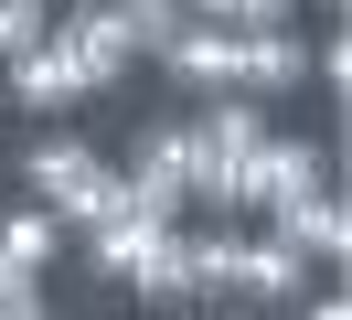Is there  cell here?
I'll use <instances>...</instances> for the list:
<instances>
[{"instance_id":"1","label":"cell","mask_w":352,"mask_h":320,"mask_svg":"<svg viewBox=\"0 0 352 320\" xmlns=\"http://www.w3.org/2000/svg\"><path fill=\"white\" fill-rule=\"evenodd\" d=\"M192 299H214V310H267V299H309V256H299V246H278V235L203 224V235H192Z\"/></svg>"},{"instance_id":"2","label":"cell","mask_w":352,"mask_h":320,"mask_svg":"<svg viewBox=\"0 0 352 320\" xmlns=\"http://www.w3.org/2000/svg\"><path fill=\"white\" fill-rule=\"evenodd\" d=\"M75 246H86V267L107 277V288H129V299H192V235L182 224L107 213V224H86Z\"/></svg>"},{"instance_id":"3","label":"cell","mask_w":352,"mask_h":320,"mask_svg":"<svg viewBox=\"0 0 352 320\" xmlns=\"http://www.w3.org/2000/svg\"><path fill=\"white\" fill-rule=\"evenodd\" d=\"M118 182H129V213L182 224V213H192V149H182V118L139 128V139H129V160H118Z\"/></svg>"},{"instance_id":"4","label":"cell","mask_w":352,"mask_h":320,"mask_svg":"<svg viewBox=\"0 0 352 320\" xmlns=\"http://www.w3.org/2000/svg\"><path fill=\"white\" fill-rule=\"evenodd\" d=\"M86 96H96V75H86V54H75L65 32H43L32 54H11V64H0V107L65 118V107H86Z\"/></svg>"},{"instance_id":"5","label":"cell","mask_w":352,"mask_h":320,"mask_svg":"<svg viewBox=\"0 0 352 320\" xmlns=\"http://www.w3.org/2000/svg\"><path fill=\"white\" fill-rule=\"evenodd\" d=\"M267 235L278 246H299L320 277H342V256H352V203H342V182H320V192H288V203H267Z\"/></svg>"},{"instance_id":"6","label":"cell","mask_w":352,"mask_h":320,"mask_svg":"<svg viewBox=\"0 0 352 320\" xmlns=\"http://www.w3.org/2000/svg\"><path fill=\"white\" fill-rule=\"evenodd\" d=\"M320 182H342L331 139L309 149V139H278V128H267V139H256V160H245V182H235V213H267V203H288V192H320Z\"/></svg>"},{"instance_id":"7","label":"cell","mask_w":352,"mask_h":320,"mask_svg":"<svg viewBox=\"0 0 352 320\" xmlns=\"http://www.w3.org/2000/svg\"><path fill=\"white\" fill-rule=\"evenodd\" d=\"M54 32L86 54L96 96H118V85L139 75V32H129V11H118V0H65V11H54Z\"/></svg>"},{"instance_id":"8","label":"cell","mask_w":352,"mask_h":320,"mask_svg":"<svg viewBox=\"0 0 352 320\" xmlns=\"http://www.w3.org/2000/svg\"><path fill=\"white\" fill-rule=\"evenodd\" d=\"M75 235H65V213L54 203H11L0 213V267H22V277H54V256H65Z\"/></svg>"},{"instance_id":"9","label":"cell","mask_w":352,"mask_h":320,"mask_svg":"<svg viewBox=\"0 0 352 320\" xmlns=\"http://www.w3.org/2000/svg\"><path fill=\"white\" fill-rule=\"evenodd\" d=\"M299 85H309V43L299 32H245V85H235V96H299Z\"/></svg>"},{"instance_id":"10","label":"cell","mask_w":352,"mask_h":320,"mask_svg":"<svg viewBox=\"0 0 352 320\" xmlns=\"http://www.w3.org/2000/svg\"><path fill=\"white\" fill-rule=\"evenodd\" d=\"M309 75H320V107H352V32H342V21H320V43H309Z\"/></svg>"},{"instance_id":"11","label":"cell","mask_w":352,"mask_h":320,"mask_svg":"<svg viewBox=\"0 0 352 320\" xmlns=\"http://www.w3.org/2000/svg\"><path fill=\"white\" fill-rule=\"evenodd\" d=\"M43 32H54V0H0V64H11V54H32Z\"/></svg>"},{"instance_id":"12","label":"cell","mask_w":352,"mask_h":320,"mask_svg":"<svg viewBox=\"0 0 352 320\" xmlns=\"http://www.w3.org/2000/svg\"><path fill=\"white\" fill-rule=\"evenodd\" d=\"M299 320H352V299H342V277H320V299H309Z\"/></svg>"}]
</instances>
